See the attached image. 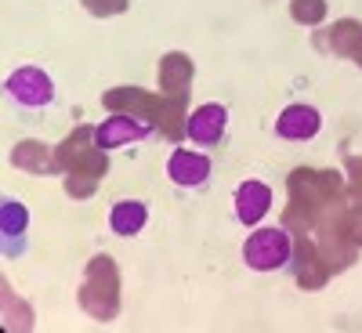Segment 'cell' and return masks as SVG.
Masks as SVG:
<instances>
[{"label": "cell", "instance_id": "6da1fadb", "mask_svg": "<svg viewBox=\"0 0 362 333\" xmlns=\"http://www.w3.org/2000/svg\"><path fill=\"white\" fill-rule=\"evenodd\" d=\"M112 112H131V116H148L156 124V131H163L167 138H181L185 134V90L181 95H145L138 87H116L102 98Z\"/></svg>", "mask_w": 362, "mask_h": 333}, {"label": "cell", "instance_id": "7a4b0ae2", "mask_svg": "<svg viewBox=\"0 0 362 333\" xmlns=\"http://www.w3.org/2000/svg\"><path fill=\"white\" fill-rule=\"evenodd\" d=\"M80 305L98 322L116 319V312H119V271H116L109 254L90 257L87 276H83V290H80Z\"/></svg>", "mask_w": 362, "mask_h": 333}, {"label": "cell", "instance_id": "3957f363", "mask_svg": "<svg viewBox=\"0 0 362 333\" xmlns=\"http://www.w3.org/2000/svg\"><path fill=\"white\" fill-rule=\"evenodd\" d=\"M58 170H66V174H90V177H105L109 174V160H105V148L95 145V127H76L62 145H58Z\"/></svg>", "mask_w": 362, "mask_h": 333}, {"label": "cell", "instance_id": "277c9868", "mask_svg": "<svg viewBox=\"0 0 362 333\" xmlns=\"http://www.w3.org/2000/svg\"><path fill=\"white\" fill-rule=\"evenodd\" d=\"M243 261L254 271H279L293 261V243L286 228H257L243 243Z\"/></svg>", "mask_w": 362, "mask_h": 333}, {"label": "cell", "instance_id": "5b68a950", "mask_svg": "<svg viewBox=\"0 0 362 333\" xmlns=\"http://www.w3.org/2000/svg\"><path fill=\"white\" fill-rule=\"evenodd\" d=\"M156 134V124L153 119H141V116H131V112H116L109 116L105 124L95 127V145L112 153V148H124V145H134V141H145Z\"/></svg>", "mask_w": 362, "mask_h": 333}, {"label": "cell", "instance_id": "8992f818", "mask_svg": "<svg viewBox=\"0 0 362 333\" xmlns=\"http://www.w3.org/2000/svg\"><path fill=\"white\" fill-rule=\"evenodd\" d=\"M4 90H8V95H11L22 109H47V105L54 102V80H51L44 69H37V66L15 69V73L8 76Z\"/></svg>", "mask_w": 362, "mask_h": 333}, {"label": "cell", "instance_id": "52a82bcc", "mask_svg": "<svg viewBox=\"0 0 362 333\" xmlns=\"http://www.w3.org/2000/svg\"><path fill=\"white\" fill-rule=\"evenodd\" d=\"M225 131H228V109L218 102L199 105L185 124V138L192 145H203V148H218L225 141Z\"/></svg>", "mask_w": 362, "mask_h": 333}, {"label": "cell", "instance_id": "ba28073f", "mask_svg": "<svg viewBox=\"0 0 362 333\" xmlns=\"http://www.w3.org/2000/svg\"><path fill=\"white\" fill-rule=\"evenodd\" d=\"M25 225H29V210L22 206V199L15 196L0 199V250H4L8 261L25 254Z\"/></svg>", "mask_w": 362, "mask_h": 333}, {"label": "cell", "instance_id": "9c48e42d", "mask_svg": "<svg viewBox=\"0 0 362 333\" xmlns=\"http://www.w3.org/2000/svg\"><path fill=\"white\" fill-rule=\"evenodd\" d=\"M319 131H322V116H319V109H312L305 102H293L276 116V134L283 141H312Z\"/></svg>", "mask_w": 362, "mask_h": 333}, {"label": "cell", "instance_id": "30bf717a", "mask_svg": "<svg viewBox=\"0 0 362 333\" xmlns=\"http://www.w3.org/2000/svg\"><path fill=\"white\" fill-rule=\"evenodd\" d=\"M167 177L177 189H203L210 181V156L189 153V148H174L167 160Z\"/></svg>", "mask_w": 362, "mask_h": 333}, {"label": "cell", "instance_id": "8fae6325", "mask_svg": "<svg viewBox=\"0 0 362 333\" xmlns=\"http://www.w3.org/2000/svg\"><path fill=\"white\" fill-rule=\"evenodd\" d=\"M272 210V189L264 181H243L235 189V221L239 225H257L264 214Z\"/></svg>", "mask_w": 362, "mask_h": 333}, {"label": "cell", "instance_id": "7c38bea8", "mask_svg": "<svg viewBox=\"0 0 362 333\" xmlns=\"http://www.w3.org/2000/svg\"><path fill=\"white\" fill-rule=\"evenodd\" d=\"M196 76V66L185 51H170L160 58V90L163 95H181V90H189Z\"/></svg>", "mask_w": 362, "mask_h": 333}, {"label": "cell", "instance_id": "4fadbf2b", "mask_svg": "<svg viewBox=\"0 0 362 333\" xmlns=\"http://www.w3.org/2000/svg\"><path fill=\"white\" fill-rule=\"evenodd\" d=\"M11 163H15L18 170H25V174H58V160H54V153H51L44 141H37V138L18 141V145H15V153H11Z\"/></svg>", "mask_w": 362, "mask_h": 333}, {"label": "cell", "instance_id": "5bb4252c", "mask_svg": "<svg viewBox=\"0 0 362 333\" xmlns=\"http://www.w3.org/2000/svg\"><path fill=\"white\" fill-rule=\"evenodd\" d=\"M329 261H322L319 254H315V247L308 243L305 235H300V243H297V264H293V276H297V283L305 286V290H315V286H322L326 283V276H329Z\"/></svg>", "mask_w": 362, "mask_h": 333}, {"label": "cell", "instance_id": "9a60e30c", "mask_svg": "<svg viewBox=\"0 0 362 333\" xmlns=\"http://www.w3.org/2000/svg\"><path fill=\"white\" fill-rule=\"evenodd\" d=\"M145 221H148V206L141 199H119L109 210V228L116 235H124V239L127 235H138L145 228Z\"/></svg>", "mask_w": 362, "mask_h": 333}, {"label": "cell", "instance_id": "2e32d148", "mask_svg": "<svg viewBox=\"0 0 362 333\" xmlns=\"http://www.w3.org/2000/svg\"><path fill=\"white\" fill-rule=\"evenodd\" d=\"M319 47H329V51L351 58L355 66H362V22H355V18L337 22L334 33H329V40H319Z\"/></svg>", "mask_w": 362, "mask_h": 333}, {"label": "cell", "instance_id": "e0dca14e", "mask_svg": "<svg viewBox=\"0 0 362 333\" xmlns=\"http://www.w3.org/2000/svg\"><path fill=\"white\" fill-rule=\"evenodd\" d=\"M290 15L300 25H319L326 18V0H290Z\"/></svg>", "mask_w": 362, "mask_h": 333}, {"label": "cell", "instance_id": "ac0fdd59", "mask_svg": "<svg viewBox=\"0 0 362 333\" xmlns=\"http://www.w3.org/2000/svg\"><path fill=\"white\" fill-rule=\"evenodd\" d=\"M95 185H98V177H90V174H66V192H69L73 199L95 196Z\"/></svg>", "mask_w": 362, "mask_h": 333}, {"label": "cell", "instance_id": "d6986e66", "mask_svg": "<svg viewBox=\"0 0 362 333\" xmlns=\"http://www.w3.org/2000/svg\"><path fill=\"white\" fill-rule=\"evenodd\" d=\"M351 170V210H362V156H348Z\"/></svg>", "mask_w": 362, "mask_h": 333}, {"label": "cell", "instance_id": "ffe728a7", "mask_svg": "<svg viewBox=\"0 0 362 333\" xmlns=\"http://www.w3.org/2000/svg\"><path fill=\"white\" fill-rule=\"evenodd\" d=\"M83 8L90 11V15H102V18H109V15H119L127 8V0H83Z\"/></svg>", "mask_w": 362, "mask_h": 333}]
</instances>
